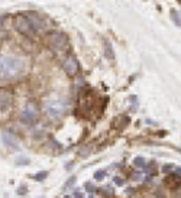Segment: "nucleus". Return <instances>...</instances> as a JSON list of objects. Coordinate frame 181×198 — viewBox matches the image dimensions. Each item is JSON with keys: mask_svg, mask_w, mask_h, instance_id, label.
I'll use <instances>...</instances> for the list:
<instances>
[{"mask_svg": "<svg viewBox=\"0 0 181 198\" xmlns=\"http://www.w3.org/2000/svg\"><path fill=\"white\" fill-rule=\"evenodd\" d=\"M73 164H74V162H68V164H67V165H65V169H67V171L73 169Z\"/></svg>", "mask_w": 181, "mask_h": 198, "instance_id": "393cba45", "label": "nucleus"}, {"mask_svg": "<svg viewBox=\"0 0 181 198\" xmlns=\"http://www.w3.org/2000/svg\"><path fill=\"white\" fill-rule=\"evenodd\" d=\"M101 45H103V51H104V57L109 61L115 59V51H113V45L107 38H101Z\"/></svg>", "mask_w": 181, "mask_h": 198, "instance_id": "f8f14e48", "label": "nucleus"}, {"mask_svg": "<svg viewBox=\"0 0 181 198\" xmlns=\"http://www.w3.org/2000/svg\"><path fill=\"white\" fill-rule=\"evenodd\" d=\"M177 1H178V3H180V4H181V0H177Z\"/></svg>", "mask_w": 181, "mask_h": 198, "instance_id": "bb28decb", "label": "nucleus"}, {"mask_svg": "<svg viewBox=\"0 0 181 198\" xmlns=\"http://www.w3.org/2000/svg\"><path fill=\"white\" fill-rule=\"evenodd\" d=\"M75 182H77V176H70V178H68V179L65 181V184H64L62 190L65 191V190H68V188H71V187L74 185Z\"/></svg>", "mask_w": 181, "mask_h": 198, "instance_id": "f3484780", "label": "nucleus"}, {"mask_svg": "<svg viewBox=\"0 0 181 198\" xmlns=\"http://www.w3.org/2000/svg\"><path fill=\"white\" fill-rule=\"evenodd\" d=\"M29 164H31V159L26 156H19L16 159V165L19 166H26V165H29Z\"/></svg>", "mask_w": 181, "mask_h": 198, "instance_id": "a211bd4d", "label": "nucleus"}, {"mask_svg": "<svg viewBox=\"0 0 181 198\" xmlns=\"http://www.w3.org/2000/svg\"><path fill=\"white\" fill-rule=\"evenodd\" d=\"M87 198H94V195H93V194H90V195H89Z\"/></svg>", "mask_w": 181, "mask_h": 198, "instance_id": "a878e982", "label": "nucleus"}, {"mask_svg": "<svg viewBox=\"0 0 181 198\" xmlns=\"http://www.w3.org/2000/svg\"><path fill=\"white\" fill-rule=\"evenodd\" d=\"M174 169H175V165H174V164H167V165H164V168H162V171H164L165 173L173 172Z\"/></svg>", "mask_w": 181, "mask_h": 198, "instance_id": "aec40b11", "label": "nucleus"}, {"mask_svg": "<svg viewBox=\"0 0 181 198\" xmlns=\"http://www.w3.org/2000/svg\"><path fill=\"white\" fill-rule=\"evenodd\" d=\"M170 17L173 19V22L175 23V26L181 28V16L175 9H170Z\"/></svg>", "mask_w": 181, "mask_h": 198, "instance_id": "2eb2a0df", "label": "nucleus"}, {"mask_svg": "<svg viewBox=\"0 0 181 198\" xmlns=\"http://www.w3.org/2000/svg\"><path fill=\"white\" fill-rule=\"evenodd\" d=\"M132 165L135 166V168H138V169H142V168H145V166H146V159H145L143 156L133 158V161H132Z\"/></svg>", "mask_w": 181, "mask_h": 198, "instance_id": "4468645a", "label": "nucleus"}, {"mask_svg": "<svg viewBox=\"0 0 181 198\" xmlns=\"http://www.w3.org/2000/svg\"><path fill=\"white\" fill-rule=\"evenodd\" d=\"M113 182H115L117 187H123L125 179H123V178H120V176H115V178H113Z\"/></svg>", "mask_w": 181, "mask_h": 198, "instance_id": "4be33fe9", "label": "nucleus"}, {"mask_svg": "<svg viewBox=\"0 0 181 198\" xmlns=\"http://www.w3.org/2000/svg\"><path fill=\"white\" fill-rule=\"evenodd\" d=\"M2 142L3 145L10 150H19L20 148V142L16 137V134H13L12 132H3L2 133Z\"/></svg>", "mask_w": 181, "mask_h": 198, "instance_id": "9d476101", "label": "nucleus"}, {"mask_svg": "<svg viewBox=\"0 0 181 198\" xmlns=\"http://www.w3.org/2000/svg\"><path fill=\"white\" fill-rule=\"evenodd\" d=\"M15 94L9 87H0V113H6L13 107Z\"/></svg>", "mask_w": 181, "mask_h": 198, "instance_id": "0eeeda50", "label": "nucleus"}, {"mask_svg": "<svg viewBox=\"0 0 181 198\" xmlns=\"http://www.w3.org/2000/svg\"><path fill=\"white\" fill-rule=\"evenodd\" d=\"M62 69L68 77H75L80 71V62L74 54H68L62 61Z\"/></svg>", "mask_w": 181, "mask_h": 198, "instance_id": "6e6552de", "label": "nucleus"}, {"mask_svg": "<svg viewBox=\"0 0 181 198\" xmlns=\"http://www.w3.org/2000/svg\"><path fill=\"white\" fill-rule=\"evenodd\" d=\"M44 113L50 120H58L67 113V104L62 100H48L44 103Z\"/></svg>", "mask_w": 181, "mask_h": 198, "instance_id": "39448f33", "label": "nucleus"}, {"mask_svg": "<svg viewBox=\"0 0 181 198\" xmlns=\"http://www.w3.org/2000/svg\"><path fill=\"white\" fill-rule=\"evenodd\" d=\"M48 175H50L48 171H39V172L31 175V178H32L33 181H36V182H42V181H45V179L48 178Z\"/></svg>", "mask_w": 181, "mask_h": 198, "instance_id": "ddd939ff", "label": "nucleus"}, {"mask_svg": "<svg viewBox=\"0 0 181 198\" xmlns=\"http://www.w3.org/2000/svg\"><path fill=\"white\" fill-rule=\"evenodd\" d=\"M45 46L52 54H61L68 46V36L61 31H50L45 35Z\"/></svg>", "mask_w": 181, "mask_h": 198, "instance_id": "f03ea898", "label": "nucleus"}, {"mask_svg": "<svg viewBox=\"0 0 181 198\" xmlns=\"http://www.w3.org/2000/svg\"><path fill=\"white\" fill-rule=\"evenodd\" d=\"M73 197L74 198H84V194L81 192L80 188H74V194H73Z\"/></svg>", "mask_w": 181, "mask_h": 198, "instance_id": "5701e85b", "label": "nucleus"}, {"mask_svg": "<svg viewBox=\"0 0 181 198\" xmlns=\"http://www.w3.org/2000/svg\"><path fill=\"white\" fill-rule=\"evenodd\" d=\"M145 123L146 124H151V126H155V122H154V120H152V119H145Z\"/></svg>", "mask_w": 181, "mask_h": 198, "instance_id": "b1692460", "label": "nucleus"}, {"mask_svg": "<svg viewBox=\"0 0 181 198\" xmlns=\"http://www.w3.org/2000/svg\"><path fill=\"white\" fill-rule=\"evenodd\" d=\"M129 122H131V119H129L128 116L120 114V116H117L115 120L112 122V127L116 129V130H123L125 127L129 124Z\"/></svg>", "mask_w": 181, "mask_h": 198, "instance_id": "9b49d317", "label": "nucleus"}, {"mask_svg": "<svg viewBox=\"0 0 181 198\" xmlns=\"http://www.w3.org/2000/svg\"><path fill=\"white\" fill-rule=\"evenodd\" d=\"M97 106V96H96V91L94 90H89V88H84L78 96V113L83 116H89L90 111L94 110V107Z\"/></svg>", "mask_w": 181, "mask_h": 198, "instance_id": "20e7f679", "label": "nucleus"}, {"mask_svg": "<svg viewBox=\"0 0 181 198\" xmlns=\"http://www.w3.org/2000/svg\"><path fill=\"white\" fill-rule=\"evenodd\" d=\"M39 113H41V110L38 107V104H36L35 101H28L25 106H23V108H22L20 120H22V123L32 124V123H35V122H38Z\"/></svg>", "mask_w": 181, "mask_h": 198, "instance_id": "423d86ee", "label": "nucleus"}, {"mask_svg": "<svg viewBox=\"0 0 181 198\" xmlns=\"http://www.w3.org/2000/svg\"><path fill=\"white\" fill-rule=\"evenodd\" d=\"M106 175H107L106 169H99V171H96V172H94V176H93V178H94L96 181H101V179H104V178H106Z\"/></svg>", "mask_w": 181, "mask_h": 198, "instance_id": "dca6fc26", "label": "nucleus"}, {"mask_svg": "<svg viewBox=\"0 0 181 198\" xmlns=\"http://www.w3.org/2000/svg\"><path fill=\"white\" fill-rule=\"evenodd\" d=\"M84 188H86V190L89 191V192H93V191L96 190V187H94V184H93V182H86V184H84Z\"/></svg>", "mask_w": 181, "mask_h": 198, "instance_id": "412c9836", "label": "nucleus"}, {"mask_svg": "<svg viewBox=\"0 0 181 198\" xmlns=\"http://www.w3.org/2000/svg\"><path fill=\"white\" fill-rule=\"evenodd\" d=\"M12 22H13V28H15L20 35H23L25 38H28V39H35V38H36L38 32L35 31V28L32 26V23H31L29 17L26 16L25 12L16 13V15L13 16V20H12Z\"/></svg>", "mask_w": 181, "mask_h": 198, "instance_id": "7ed1b4c3", "label": "nucleus"}, {"mask_svg": "<svg viewBox=\"0 0 181 198\" xmlns=\"http://www.w3.org/2000/svg\"><path fill=\"white\" fill-rule=\"evenodd\" d=\"M64 198H71V197H68V195H67V197H64Z\"/></svg>", "mask_w": 181, "mask_h": 198, "instance_id": "cd10ccee", "label": "nucleus"}, {"mask_svg": "<svg viewBox=\"0 0 181 198\" xmlns=\"http://www.w3.org/2000/svg\"><path fill=\"white\" fill-rule=\"evenodd\" d=\"M26 192H28V187H26L25 184H22L17 188V195H26Z\"/></svg>", "mask_w": 181, "mask_h": 198, "instance_id": "6ab92c4d", "label": "nucleus"}, {"mask_svg": "<svg viewBox=\"0 0 181 198\" xmlns=\"http://www.w3.org/2000/svg\"><path fill=\"white\" fill-rule=\"evenodd\" d=\"M25 13H26V16L29 17L31 23H32V26L35 28V31H36L38 33L47 28V22L44 20V16H42V15H39L38 12H33V10H31V12H25Z\"/></svg>", "mask_w": 181, "mask_h": 198, "instance_id": "1a4fd4ad", "label": "nucleus"}, {"mask_svg": "<svg viewBox=\"0 0 181 198\" xmlns=\"http://www.w3.org/2000/svg\"><path fill=\"white\" fill-rule=\"evenodd\" d=\"M26 69L23 58L15 55H0V81H13L22 77Z\"/></svg>", "mask_w": 181, "mask_h": 198, "instance_id": "f257e3e1", "label": "nucleus"}]
</instances>
